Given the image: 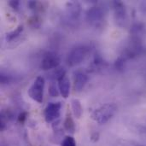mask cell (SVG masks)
<instances>
[{
	"instance_id": "cell-1",
	"label": "cell",
	"mask_w": 146,
	"mask_h": 146,
	"mask_svg": "<svg viewBox=\"0 0 146 146\" xmlns=\"http://www.w3.org/2000/svg\"><path fill=\"white\" fill-rule=\"evenodd\" d=\"M117 111V106L113 103L105 104L97 110H95L92 115L91 117L93 121L98 122L100 125L105 124L108 122L116 113Z\"/></svg>"
},
{
	"instance_id": "cell-2",
	"label": "cell",
	"mask_w": 146,
	"mask_h": 146,
	"mask_svg": "<svg viewBox=\"0 0 146 146\" xmlns=\"http://www.w3.org/2000/svg\"><path fill=\"white\" fill-rule=\"evenodd\" d=\"M44 79L42 76H38L33 84L28 90L29 97L35 102L41 104L44 98Z\"/></svg>"
},
{
	"instance_id": "cell-3",
	"label": "cell",
	"mask_w": 146,
	"mask_h": 146,
	"mask_svg": "<svg viewBox=\"0 0 146 146\" xmlns=\"http://www.w3.org/2000/svg\"><path fill=\"white\" fill-rule=\"evenodd\" d=\"M88 53V48L86 46H77L74 48L68 56L67 62L70 67H74L82 62Z\"/></svg>"
},
{
	"instance_id": "cell-4",
	"label": "cell",
	"mask_w": 146,
	"mask_h": 146,
	"mask_svg": "<svg viewBox=\"0 0 146 146\" xmlns=\"http://www.w3.org/2000/svg\"><path fill=\"white\" fill-rule=\"evenodd\" d=\"M62 104L60 102L50 103L44 109V120L47 123L53 122L60 117Z\"/></svg>"
},
{
	"instance_id": "cell-5",
	"label": "cell",
	"mask_w": 146,
	"mask_h": 146,
	"mask_svg": "<svg viewBox=\"0 0 146 146\" xmlns=\"http://www.w3.org/2000/svg\"><path fill=\"white\" fill-rule=\"evenodd\" d=\"M60 62L61 59L57 54L54 52H49L44 56L41 62L40 68L43 70H50L53 68H56L59 66Z\"/></svg>"
},
{
	"instance_id": "cell-6",
	"label": "cell",
	"mask_w": 146,
	"mask_h": 146,
	"mask_svg": "<svg viewBox=\"0 0 146 146\" xmlns=\"http://www.w3.org/2000/svg\"><path fill=\"white\" fill-rule=\"evenodd\" d=\"M104 17V11L99 7H92L86 12V19L89 22L95 24L102 21Z\"/></svg>"
},
{
	"instance_id": "cell-7",
	"label": "cell",
	"mask_w": 146,
	"mask_h": 146,
	"mask_svg": "<svg viewBox=\"0 0 146 146\" xmlns=\"http://www.w3.org/2000/svg\"><path fill=\"white\" fill-rule=\"evenodd\" d=\"M74 80L75 90L77 92H80L88 82V76L83 71L78 70L74 73Z\"/></svg>"
},
{
	"instance_id": "cell-8",
	"label": "cell",
	"mask_w": 146,
	"mask_h": 146,
	"mask_svg": "<svg viewBox=\"0 0 146 146\" xmlns=\"http://www.w3.org/2000/svg\"><path fill=\"white\" fill-rule=\"evenodd\" d=\"M114 9H115V18L118 23H123L126 21L127 17V12H126V8L125 5L119 1H115L114 2Z\"/></svg>"
},
{
	"instance_id": "cell-9",
	"label": "cell",
	"mask_w": 146,
	"mask_h": 146,
	"mask_svg": "<svg viewBox=\"0 0 146 146\" xmlns=\"http://www.w3.org/2000/svg\"><path fill=\"white\" fill-rule=\"evenodd\" d=\"M58 88L59 92L63 98H68L70 93V82L69 80L64 76L58 80Z\"/></svg>"
},
{
	"instance_id": "cell-10",
	"label": "cell",
	"mask_w": 146,
	"mask_h": 146,
	"mask_svg": "<svg viewBox=\"0 0 146 146\" xmlns=\"http://www.w3.org/2000/svg\"><path fill=\"white\" fill-rule=\"evenodd\" d=\"M71 107H72V110L74 113V115L77 118L80 119L83 113V109H82V105L79 99H73L71 101Z\"/></svg>"
},
{
	"instance_id": "cell-11",
	"label": "cell",
	"mask_w": 146,
	"mask_h": 146,
	"mask_svg": "<svg viewBox=\"0 0 146 146\" xmlns=\"http://www.w3.org/2000/svg\"><path fill=\"white\" fill-rule=\"evenodd\" d=\"M64 128L67 132L70 133H74L75 131V126H74V122L71 117L70 115H68L65 121H64Z\"/></svg>"
},
{
	"instance_id": "cell-12",
	"label": "cell",
	"mask_w": 146,
	"mask_h": 146,
	"mask_svg": "<svg viewBox=\"0 0 146 146\" xmlns=\"http://www.w3.org/2000/svg\"><path fill=\"white\" fill-rule=\"evenodd\" d=\"M23 29H24V28H23V26H22V25L18 26L15 30H13L12 32L7 33V35H6V40H7V41H11V40L15 39V38H17L19 35H21V33L23 32Z\"/></svg>"
},
{
	"instance_id": "cell-13",
	"label": "cell",
	"mask_w": 146,
	"mask_h": 146,
	"mask_svg": "<svg viewBox=\"0 0 146 146\" xmlns=\"http://www.w3.org/2000/svg\"><path fill=\"white\" fill-rule=\"evenodd\" d=\"M66 76V71L63 68H56L50 76V79L53 80H59L60 79H62V77Z\"/></svg>"
},
{
	"instance_id": "cell-14",
	"label": "cell",
	"mask_w": 146,
	"mask_h": 146,
	"mask_svg": "<svg viewBox=\"0 0 146 146\" xmlns=\"http://www.w3.org/2000/svg\"><path fill=\"white\" fill-rule=\"evenodd\" d=\"M69 13H70V15L73 16V17H78L79 16V14L80 12V5L78 3H71L69 4Z\"/></svg>"
},
{
	"instance_id": "cell-15",
	"label": "cell",
	"mask_w": 146,
	"mask_h": 146,
	"mask_svg": "<svg viewBox=\"0 0 146 146\" xmlns=\"http://www.w3.org/2000/svg\"><path fill=\"white\" fill-rule=\"evenodd\" d=\"M61 146H76V141L73 137L66 136L62 141Z\"/></svg>"
},
{
	"instance_id": "cell-16",
	"label": "cell",
	"mask_w": 146,
	"mask_h": 146,
	"mask_svg": "<svg viewBox=\"0 0 146 146\" xmlns=\"http://www.w3.org/2000/svg\"><path fill=\"white\" fill-rule=\"evenodd\" d=\"M143 29H144V26L140 23H137L135 25L133 26L132 29H131V32L133 35H139L142 32H143Z\"/></svg>"
},
{
	"instance_id": "cell-17",
	"label": "cell",
	"mask_w": 146,
	"mask_h": 146,
	"mask_svg": "<svg viewBox=\"0 0 146 146\" xmlns=\"http://www.w3.org/2000/svg\"><path fill=\"white\" fill-rule=\"evenodd\" d=\"M115 68L118 69V70H123L124 68H125V58L123 57H119L116 61H115Z\"/></svg>"
},
{
	"instance_id": "cell-18",
	"label": "cell",
	"mask_w": 146,
	"mask_h": 146,
	"mask_svg": "<svg viewBox=\"0 0 146 146\" xmlns=\"http://www.w3.org/2000/svg\"><path fill=\"white\" fill-rule=\"evenodd\" d=\"M49 93L51 97H58L59 95V92L56 88V86L54 84H51L49 87Z\"/></svg>"
},
{
	"instance_id": "cell-19",
	"label": "cell",
	"mask_w": 146,
	"mask_h": 146,
	"mask_svg": "<svg viewBox=\"0 0 146 146\" xmlns=\"http://www.w3.org/2000/svg\"><path fill=\"white\" fill-rule=\"evenodd\" d=\"M0 80H1V83H2V84H9V83L12 80V79H11V77L9 76V75H6V74H1Z\"/></svg>"
},
{
	"instance_id": "cell-20",
	"label": "cell",
	"mask_w": 146,
	"mask_h": 146,
	"mask_svg": "<svg viewBox=\"0 0 146 146\" xmlns=\"http://www.w3.org/2000/svg\"><path fill=\"white\" fill-rule=\"evenodd\" d=\"M27 112H22L18 116V121L21 122V123H23L26 120H27Z\"/></svg>"
},
{
	"instance_id": "cell-21",
	"label": "cell",
	"mask_w": 146,
	"mask_h": 146,
	"mask_svg": "<svg viewBox=\"0 0 146 146\" xmlns=\"http://www.w3.org/2000/svg\"><path fill=\"white\" fill-rule=\"evenodd\" d=\"M19 4H20L19 1H10V2H9V5H10L14 9H18Z\"/></svg>"
},
{
	"instance_id": "cell-22",
	"label": "cell",
	"mask_w": 146,
	"mask_h": 146,
	"mask_svg": "<svg viewBox=\"0 0 146 146\" xmlns=\"http://www.w3.org/2000/svg\"><path fill=\"white\" fill-rule=\"evenodd\" d=\"M98 139H99V133H94L92 135V137H91V139H92L93 142H97V141L98 140Z\"/></svg>"
},
{
	"instance_id": "cell-23",
	"label": "cell",
	"mask_w": 146,
	"mask_h": 146,
	"mask_svg": "<svg viewBox=\"0 0 146 146\" xmlns=\"http://www.w3.org/2000/svg\"><path fill=\"white\" fill-rule=\"evenodd\" d=\"M139 146H144V145H139Z\"/></svg>"
}]
</instances>
